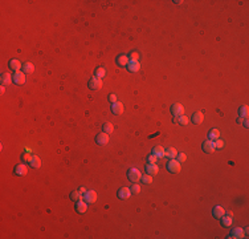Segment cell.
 Returning a JSON list of instances; mask_svg holds the SVG:
<instances>
[{
	"instance_id": "23",
	"label": "cell",
	"mask_w": 249,
	"mask_h": 239,
	"mask_svg": "<svg viewBox=\"0 0 249 239\" xmlns=\"http://www.w3.org/2000/svg\"><path fill=\"white\" fill-rule=\"evenodd\" d=\"M29 165L32 166V168L38 169V168L41 166V159H40V157H37V155H33V157H32V161L29 162Z\"/></svg>"
},
{
	"instance_id": "8",
	"label": "cell",
	"mask_w": 249,
	"mask_h": 239,
	"mask_svg": "<svg viewBox=\"0 0 249 239\" xmlns=\"http://www.w3.org/2000/svg\"><path fill=\"white\" fill-rule=\"evenodd\" d=\"M117 195H118V198L119 199H129L130 198V195H131V191H130V189L129 187H121L119 190L117 191Z\"/></svg>"
},
{
	"instance_id": "10",
	"label": "cell",
	"mask_w": 249,
	"mask_h": 239,
	"mask_svg": "<svg viewBox=\"0 0 249 239\" xmlns=\"http://www.w3.org/2000/svg\"><path fill=\"white\" fill-rule=\"evenodd\" d=\"M129 56L127 55H119V56H117V59H115V63H117L118 66H122V68H125V66H127V64H129Z\"/></svg>"
},
{
	"instance_id": "20",
	"label": "cell",
	"mask_w": 249,
	"mask_h": 239,
	"mask_svg": "<svg viewBox=\"0 0 249 239\" xmlns=\"http://www.w3.org/2000/svg\"><path fill=\"white\" fill-rule=\"evenodd\" d=\"M146 171H147V174L152 175V174L159 173V168H158L155 164H147L146 165Z\"/></svg>"
},
{
	"instance_id": "6",
	"label": "cell",
	"mask_w": 249,
	"mask_h": 239,
	"mask_svg": "<svg viewBox=\"0 0 249 239\" xmlns=\"http://www.w3.org/2000/svg\"><path fill=\"white\" fill-rule=\"evenodd\" d=\"M84 201L86 203H94L97 201V193L94 190H90V191H86L84 194Z\"/></svg>"
},
{
	"instance_id": "33",
	"label": "cell",
	"mask_w": 249,
	"mask_h": 239,
	"mask_svg": "<svg viewBox=\"0 0 249 239\" xmlns=\"http://www.w3.org/2000/svg\"><path fill=\"white\" fill-rule=\"evenodd\" d=\"M130 191L131 194H139L141 193V186L138 183H132V186L130 187Z\"/></svg>"
},
{
	"instance_id": "30",
	"label": "cell",
	"mask_w": 249,
	"mask_h": 239,
	"mask_svg": "<svg viewBox=\"0 0 249 239\" xmlns=\"http://www.w3.org/2000/svg\"><path fill=\"white\" fill-rule=\"evenodd\" d=\"M32 157H33V155H31L29 152H25V153L21 154V161H23V162H31Z\"/></svg>"
},
{
	"instance_id": "25",
	"label": "cell",
	"mask_w": 249,
	"mask_h": 239,
	"mask_svg": "<svg viewBox=\"0 0 249 239\" xmlns=\"http://www.w3.org/2000/svg\"><path fill=\"white\" fill-rule=\"evenodd\" d=\"M164 153H166V155H167L168 158H175L176 155H178V152H176V149L175 148H167V150H164Z\"/></svg>"
},
{
	"instance_id": "32",
	"label": "cell",
	"mask_w": 249,
	"mask_h": 239,
	"mask_svg": "<svg viewBox=\"0 0 249 239\" xmlns=\"http://www.w3.org/2000/svg\"><path fill=\"white\" fill-rule=\"evenodd\" d=\"M176 122H179L180 125H187L188 124V117H186V116H179V117H176Z\"/></svg>"
},
{
	"instance_id": "4",
	"label": "cell",
	"mask_w": 249,
	"mask_h": 239,
	"mask_svg": "<svg viewBox=\"0 0 249 239\" xmlns=\"http://www.w3.org/2000/svg\"><path fill=\"white\" fill-rule=\"evenodd\" d=\"M171 113H172L174 117H179V116H183L184 114V107L179 102L174 104L172 107H171Z\"/></svg>"
},
{
	"instance_id": "42",
	"label": "cell",
	"mask_w": 249,
	"mask_h": 239,
	"mask_svg": "<svg viewBox=\"0 0 249 239\" xmlns=\"http://www.w3.org/2000/svg\"><path fill=\"white\" fill-rule=\"evenodd\" d=\"M242 121H244V118H242V117H240L239 120H237V124H241V122H242Z\"/></svg>"
},
{
	"instance_id": "3",
	"label": "cell",
	"mask_w": 249,
	"mask_h": 239,
	"mask_svg": "<svg viewBox=\"0 0 249 239\" xmlns=\"http://www.w3.org/2000/svg\"><path fill=\"white\" fill-rule=\"evenodd\" d=\"M89 89H92V91H98L99 88L102 86V79H99V77H97V76H94V77H92V79L89 80Z\"/></svg>"
},
{
	"instance_id": "36",
	"label": "cell",
	"mask_w": 249,
	"mask_h": 239,
	"mask_svg": "<svg viewBox=\"0 0 249 239\" xmlns=\"http://www.w3.org/2000/svg\"><path fill=\"white\" fill-rule=\"evenodd\" d=\"M213 145H215V148H219V149H221L224 146V142L220 140V138H217V140H215L213 141Z\"/></svg>"
},
{
	"instance_id": "27",
	"label": "cell",
	"mask_w": 249,
	"mask_h": 239,
	"mask_svg": "<svg viewBox=\"0 0 249 239\" xmlns=\"http://www.w3.org/2000/svg\"><path fill=\"white\" fill-rule=\"evenodd\" d=\"M33 70H35V66H33L32 63H25L23 65V72H24V73H33Z\"/></svg>"
},
{
	"instance_id": "19",
	"label": "cell",
	"mask_w": 249,
	"mask_h": 239,
	"mask_svg": "<svg viewBox=\"0 0 249 239\" xmlns=\"http://www.w3.org/2000/svg\"><path fill=\"white\" fill-rule=\"evenodd\" d=\"M0 80H2L3 86H4V85H9L11 82L13 81V76H11V75L8 73V72H5V73H3V75H2V79H0Z\"/></svg>"
},
{
	"instance_id": "15",
	"label": "cell",
	"mask_w": 249,
	"mask_h": 239,
	"mask_svg": "<svg viewBox=\"0 0 249 239\" xmlns=\"http://www.w3.org/2000/svg\"><path fill=\"white\" fill-rule=\"evenodd\" d=\"M112 112L113 114H122L123 113V104L122 102H114L112 105Z\"/></svg>"
},
{
	"instance_id": "29",
	"label": "cell",
	"mask_w": 249,
	"mask_h": 239,
	"mask_svg": "<svg viewBox=\"0 0 249 239\" xmlns=\"http://www.w3.org/2000/svg\"><path fill=\"white\" fill-rule=\"evenodd\" d=\"M248 113H249V110H248V107H245V105L239 109V114H240V117H242V118H247Z\"/></svg>"
},
{
	"instance_id": "1",
	"label": "cell",
	"mask_w": 249,
	"mask_h": 239,
	"mask_svg": "<svg viewBox=\"0 0 249 239\" xmlns=\"http://www.w3.org/2000/svg\"><path fill=\"white\" fill-rule=\"evenodd\" d=\"M180 162L178 159H175V158H172L170 161V162L167 164V170L170 171V173H172V174H176V173H179L180 171Z\"/></svg>"
},
{
	"instance_id": "9",
	"label": "cell",
	"mask_w": 249,
	"mask_h": 239,
	"mask_svg": "<svg viewBox=\"0 0 249 239\" xmlns=\"http://www.w3.org/2000/svg\"><path fill=\"white\" fill-rule=\"evenodd\" d=\"M245 232L242 229H240V227H236V229H233L231 231V234L228 238H232V239H240V238H245Z\"/></svg>"
},
{
	"instance_id": "22",
	"label": "cell",
	"mask_w": 249,
	"mask_h": 239,
	"mask_svg": "<svg viewBox=\"0 0 249 239\" xmlns=\"http://www.w3.org/2000/svg\"><path fill=\"white\" fill-rule=\"evenodd\" d=\"M220 219H221V225H223V227H231L232 222H233L231 215H223Z\"/></svg>"
},
{
	"instance_id": "41",
	"label": "cell",
	"mask_w": 249,
	"mask_h": 239,
	"mask_svg": "<svg viewBox=\"0 0 249 239\" xmlns=\"http://www.w3.org/2000/svg\"><path fill=\"white\" fill-rule=\"evenodd\" d=\"M242 122H244V126L248 129V127H249V122H248V120H247V118H244V121H242Z\"/></svg>"
},
{
	"instance_id": "16",
	"label": "cell",
	"mask_w": 249,
	"mask_h": 239,
	"mask_svg": "<svg viewBox=\"0 0 249 239\" xmlns=\"http://www.w3.org/2000/svg\"><path fill=\"white\" fill-rule=\"evenodd\" d=\"M212 215H213L216 219H220L223 215H225V210L221 207V206H215L213 210H212Z\"/></svg>"
},
{
	"instance_id": "38",
	"label": "cell",
	"mask_w": 249,
	"mask_h": 239,
	"mask_svg": "<svg viewBox=\"0 0 249 239\" xmlns=\"http://www.w3.org/2000/svg\"><path fill=\"white\" fill-rule=\"evenodd\" d=\"M130 60L138 61V60H139V53H138V52H131L130 53Z\"/></svg>"
},
{
	"instance_id": "24",
	"label": "cell",
	"mask_w": 249,
	"mask_h": 239,
	"mask_svg": "<svg viewBox=\"0 0 249 239\" xmlns=\"http://www.w3.org/2000/svg\"><path fill=\"white\" fill-rule=\"evenodd\" d=\"M217 138H220V130L219 129H212L208 134V140L215 141V140H217Z\"/></svg>"
},
{
	"instance_id": "5",
	"label": "cell",
	"mask_w": 249,
	"mask_h": 239,
	"mask_svg": "<svg viewBox=\"0 0 249 239\" xmlns=\"http://www.w3.org/2000/svg\"><path fill=\"white\" fill-rule=\"evenodd\" d=\"M96 142L98 143V145H107V142H109V134L107 133H105V132H101L99 134H97V137H96Z\"/></svg>"
},
{
	"instance_id": "12",
	"label": "cell",
	"mask_w": 249,
	"mask_h": 239,
	"mask_svg": "<svg viewBox=\"0 0 249 239\" xmlns=\"http://www.w3.org/2000/svg\"><path fill=\"white\" fill-rule=\"evenodd\" d=\"M202 149H203V152L204 153H213L215 152V145H213V141H204L203 142V145H202Z\"/></svg>"
},
{
	"instance_id": "28",
	"label": "cell",
	"mask_w": 249,
	"mask_h": 239,
	"mask_svg": "<svg viewBox=\"0 0 249 239\" xmlns=\"http://www.w3.org/2000/svg\"><path fill=\"white\" fill-rule=\"evenodd\" d=\"M70 199L72 201H80V199H82V194L77 190V191H72V194H70Z\"/></svg>"
},
{
	"instance_id": "7",
	"label": "cell",
	"mask_w": 249,
	"mask_h": 239,
	"mask_svg": "<svg viewBox=\"0 0 249 239\" xmlns=\"http://www.w3.org/2000/svg\"><path fill=\"white\" fill-rule=\"evenodd\" d=\"M13 82L16 85H23L25 82V73H23V72H15L13 75Z\"/></svg>"
},
{
	"instance_id": "31",
	"label": "cell",
	"mask_w": 249,
	"mask_h": 239,
	"mask_svg": "<svg viewBox=\"0 0 249 239\" xmlns=\"http://www.w3.org/2000/svg\"><path fill=\"white\" fill-rule=\"evenodd\" d=\"M141 179L143 183H146V185H150V183H152V177L150 174H145L141 177Z\"/></svg>"
},
{
	"instance_id": "39",
	"label": "cell",
	"mask_w": 249,
	"mask_h": 239,
	"mask_svg": "<svg viewBox=\"0 0 249 239\" xmlns=\"http://www.w3.org/2000/svg\"><path fill=\"white\" fill-rule=\"evenodd\" d=\"M109 101L112 102V104L117 102V94H114V93H110V94H109Z\"/></svg>"
},
{
	"instance_id": "13",
	"label": "cell",
	"mask_w": 249,
	"mask_h": 239,
	"mask_svg": "<svg viewBox=\"0 0 249 239\" xmlns=\"http://www.w3.org/2000/svg\"><path fill=\"white\" fill-rule=\"evenodd\" d=\"M126 68H127V70H129V72H132V73H134V72H138V70L141 69V64H139V61L130 60Z\"/></svg>"
},
{
	"instance_id": "40",
	"label": "cell",
	"mask_w": 249,
	"mask_h": 239,
	"mask_svg": "<svg viewBox=\"0 0 249 239\" xmlns=\"http://www.w3.org/2000/svg\"><path fill=\"white\" fill-rule=\"evenodd\" d=\"M78 191H80L81 194H85V193H86L87 190H86V189H85V187H80V190H78Z\"/></svg>"
},
{
	"instance_id": "11",
	"label": "cell",
	"mask_w": 249,
	"mask_h": 239,
	"mask_svg": "<svg viewBox=\"0 0 249 239\" xmlns=\"http://www.w3.org/2000/svg\"><path fill=\"white\" fill-rule=\"evenodd\" d=\"M86 210H87V203L85 202V201H82V199H80V201H77L76 202V211L78 214H84V213H86Z\"/></svg>"
},
{
	"instance_id": "14",
	"label": "cell",
	"mask_w": 249,
	"mask_h": 239,
	"mask_svg": "<svg viewBox=\"0 0 249 239\" xmlns=\"http://www.w3.org/2000/svg\"><path fill=\"white\" fill-rule=\"evenodd\" d=\"M27 171H28V168H27V165L24 164H19L15 166V174L16 175H25Z\"/></svg>"
},
{
	"instance_id": "37",
	"label": "cell",
	"mask_w": 249,
	"mask_h": 239,
	"mask_svg": "<svg viewBox=\"0 0 249 239\" xmlns=\"http://www.w3.org/2000/svg\"><path fill=\"white\" fill-rule=\"evenodd\" d=\"M176 157H178V161H179V162H184V161L187 159V155H186L184 153H178V155H176Z\"/></svg>"
},
{
	"instance_id": "18",
	"label": "cell",
	"mask_w": 249,
	"mask_h": 239,
	"mask_svg": "<svg viewBox=\"0 0 249 239\" xmlns=\"http://www.w3.org/2000/svg\"><path fill=\"white\" fill-rule=\"evenodd\" d=\"M191 120H192V122H193V124L199 125V124H202V122H203V120H204V116H203V113H202V112H195V113L192 114Z\"/></svg>"
},
{
	"instance_id": "21",
	"label": "cell",
	"mask_w": 249,
	"mask_h": 239,
	"mask_svg": "<svg viewBox=\"0 0 249 239\" xmlns=\"http://www.w3.org/2000/svg\"><path fill=\"white\" fill-rule=\"evenodd\" d=\"M152 154H155L157 157H158V159H159V158H163V157H166L164 148H163V146H155V148L152 149Z\"/></svg>"
},
{
	"instance_id": "35",
	"label": "cell",
	"mask_w": 249,
	"mask_h": 239,
	"mask_svg": "<svg viewBox=\"0 0 249 239\" xmlns=\"http://www.w3.org/2000/svg\"><path fill=\"white\" fill-rule=\"evenodd\" d=\"M157 161H158V157L155 154H151V155H148V157H147V162L148 164H155Z\"/></svg>"
},
{
	"instance_id": "17",
	"label": "cell",
	"mask_w": 249,
	"mask_h": 239,
	"mask_svg": "<svg viewBox=\"0 0 249 239\" xmlns=\"http://www.w3.org/2000/svg\"><path fill=\"white\" fill-rule=\"evenodd\" d=\"M9 68L12 69V70H15V72H19L20 69H23V65H21V63H20L19 60L13 59V60L9 61Z\"/></svg>"
},
{
	"instance_id": "34",
	"label": "cell",
	"mask_w": 249,
	"mask_h": 239,
	"mask_svg": "<svg viewBox=\"0 0 249 239\" xmlns=\"http://www.w3.org/2000/svg\"><path fill=\"white\" fill-rule=\"evenodd\" d=\"M105 75H106V70H105L102 66H99V68L96 69V76L99 77V79H102V77H105Z\"/></svg>"
},
{
	"instance_id": "2",
	"label": "cell",
	"mask_w": 249,
	"mask_h": 239,
	"mask_svg": "<svg viewBox=\"0 0 249 239\" xmlns=\"http://www.w3.org/2000/svg\"><path fill=\"white\" fill-rule=\"evenodd\" d=\"M141 177H142V174H141V171L138 170V169H130L129 171H127V178H129L132 183H137L138 181L141 179Z\"/></svg>"
},
{
	"instance_id": "26",
	"label": "cell",
	"mask_w": 249,
	"mask_h": 239,
	"mask_svg": "<svg viewBox=\"0 0 249 239\" xmlns=\"http://www.w3.org/2000/svg\"><path fill=\"white\" fill-rule=\"evenodd\" d=\"M102 130L105 132V133H107V134H110L113 130H114V126H113V124L112 122H103V125H102Z\"/></svg>"
}]
</instances>
